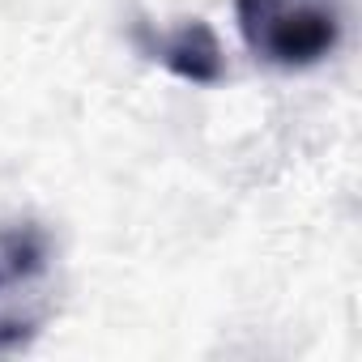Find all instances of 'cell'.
Masks as SVG:
<instances>
[{"label":"cell","instance_id":"6da1fadb","mask_svg":"<svg viewBox=\"0 0 362 362\" xmlns=\"http://www.w3.org/2000/svg\"><path fill=\"white\" fill-rule=\"evenodd\" d=\"M247 52L281 73L324 64L345 35L341 0H235Z\"/></svg>","mask_w":362,"mask_h":362},{"label":"cell","instance_id":"3957f363","mask_svg":"<svg viewBox=\"0 0 362 362\" xmlns=\"http://www.w3.org/2000/svg\"><path fill=\"white\" fill-rule=\"evenodd\" d=\"M52 264V235L39 222L0 226V294L39 281Z\"/></svg>","mask_w":362,"mask_h":362},{"label":"cell","instance_id":"7a4b0ae2","mask_svg":"<svg viewBox=\"0 0 362 362\" xmlns=\"http://www.w3.org/2000/svg\"><path fill=\"white\" fill-rule=\"evenodd\" d=\"M145 56L158 60L170 77L188 81V86H218L226 77V56L205 18H192L184 26H175L158 39L145 43Z\"/></svg>","mask_w":362,"mask_h":362}]
</instances>
